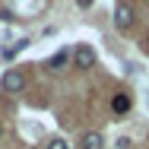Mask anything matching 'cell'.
Segmentation results:
<instances>
[{
  "instance_id": "obj_1",
  "label": "cell",
  "mask_w": 149,
  "mask_h": 149,
  "mask_svg": "<svg viewBox=\"0 0 149 149\" xmlns=\"http://www.w3.org/2000/svg\"><path fill=\"white\" fill-rule=\"evenodd\" d=\"M73 67H79V70H92L95 67V51H92L89 45H79L73 51Z\"/></svg>"
},
{
  "instance_id": "obj_2",
  "label": "cell",
  "mask_w": 149,
  "mask_h": 149,
  "mask_svg": "<svg viewBox=\"0 0 149 149\" xmlns=\"http://www.w3.org/2000/svg\"><path fill=\"white\" fill-rule=\"evenodd\" d=\"M22 86H26V79H22L19 70H6L3 73V89L6 92H22Z\"/></svg>"
},
{
  "instance_id": "obj_3",
  "label": "cell",
  "mask_w": 149,
  "mask_h": 149,
  "mask_svg": "<svg viewBox=\"0 0 149 149\" xmlns=\"http://www.w3.org/2000/svg\"><path fill=\"white\" fill-rule=\"evenodd\" d=\"M114 26H118L120 32H124V29H130V26H133V10H130L127 3H120L118 10H114Z\"/></svg>"
},
{
  "instance_id": "obj_4",
  "label": "cell",
  "mask_w": 149,
  "mask_h": 149,
  "mask_svg": "<svg viewBox=\"0 0 149 149\" xmlns=\"http://www.w3.org/2000/svg\"><path fill=\"white\" fill-rule=\"evenodd\" d=\"M79 146H83V149H105V140H102L98 130H89V133H83Z\"/></svg>"
},
{
  "instance_id": "obj_5",
  "label": "cell",
  "mask_w": 149,
  "mask_h": 149,
  "mask_svg": "<svg viewBox=\"0 0 149 149\" xmlns=\"http://www.w3.org/2000/svg\"><path fill=\"white\" fill-rule=\"evenodd\" d=\"M111 105H114V111H118V114H127V111H130V98H127V95H114V102H111Z\"/></svg>"
},
{
  "instance_id": "obj_6",
  "label": "cell",
  "mask_w": 149,
  "mask_h": 149,
  "mask_svg": "<svg viewBox=\"0 0 149 149\" xmlns=\"http://www.w3.org/2000/svg\"><path fill=\"white\" fill-rule=\"evenodd\" d=\"M67 57H70V54H67V51H60V54H54V57H51V63H48V67H51V70H60V67L67 63Z\"/></svg>"
},
{
  "instance_id": "obj_7",
  "label": "cell",
  "mask_w": 149,
  "mask_h": 149,
  "mask_svg": "<svg viewBox=\"0 0 149 149\" xmlns=\"http://www.w3.org/2000/svg\"><path fill=\"white\" fill-rule=\"evenodd\" d=\"M48 149H67V143L60 136H54V140H48Z\"/></svg>"
},
{
  "instance_id": "obj_8",
  "label": "cell",
  "mask_w": 149,
  "mask_h": 149,
  "mask_svg": "<svg viewBox=\"0 0 149 149\" xmlns=\"http://www.w3.org/2000/svg\"><path fill=\"white\" fill-rule=\"evenodd\" d=\"M118 149H130V140H127V136H120V140H118Z\"/></svg>"
},
{
  "instance_id": "obj_9",
  "label": "cell",
  "mask_w": 149,
  "mask_h": 149,
  "mask_svg": "<svg viewBox=\"0 0 149 149\" xmlns=\"http://www.w3.org/2000/svg\"><path fill=\"white\" fill-rule=\"evenodd\" d=\"M79 3H83V6H89V3H92V0H79Z\"/></svg>"
}]
</instances>
